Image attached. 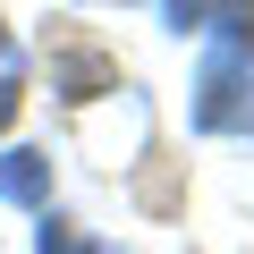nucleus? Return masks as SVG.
<instances>
[{"label": "nucleus", "instance_id": "obj_1", "mask_svg": "<svg viewBox=\"0 0 254 254\" xmlns=\"http://www.w3.org/2000/svg\"><path fill=\"white\" fill-rule=\"evenodd\" d=\"M254 51L220 43L203 60V85H195V127H254Z\"/></svg>", "mask_w": 254, "mask_h": 254}, {"label": "nucleus", "instance_id": "obj_2", "mask_svg": "<svg viewBox=\"0 0 254 254\" xmlns=\"http://www.w3.org/2000/svg\"><path fill=\"white\" fill-rule=\"evenodd\" d=\"M0 203H51V153H0Z\"/></svg>", "mask_w": 254, "mask_h": 254}, {"label": "nucleus", "instance_id": "obj_3", "mask_svg": "<svg viewBox=\"0 0 254 254\" xmlns=\"http://www.w3.org/2000/svg\"><path fill=\"white\" fill-rule=\"evenodd\" d=\"M161 9H170V26H178V34H187V26H203V17H212V26H220V17H229V9H237V0H161Z\"/></svg>", "mask_w": 254, "mask_h": 254}, {"label": "nucleus", "instance_id": "obj_4", "mask_svg": "<svg viewBox=\"0 0 254 254\" xmlns=\"http://www.w3.org/2000/svg\"><path fill=\"white\" fill-rule=\"evenodd\" d=\"M43 254H102V246H85L68 220H43Z\"/></svg>", "mask_w": 254, "mask_h": 254}, {"label": "nucleus", "instance_id": "obj_5", "mask_svg": "<svg viewBox=\"0 0 254 254\" xmlns=\"http://www.w3.org/2000/svg\"><path fill=\"white\" fill-rule=\"evenodd\" d=\"M9 119H17V68L0 60V127H9Z\"/></svg>", "mask_w": 254, "mask_h": 254}, {"label": "nucleus", "instance_id": "obj_6", "mask_svg": "<svg viewBox=\"0 0 254 254\" xmlns=\"http://www.w3.org/2000/svg\"><path fill=\"white\" fill-rule=\"evenodd\" d=\"M0 60H9V34H0Z\"/></svg>", "mask_w": 254, "mask_h": 254}]
</instances>
